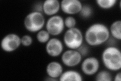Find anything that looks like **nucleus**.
I'll return each mask as SVG.
<instances>
[{
    "mask_svg": "<svg viewBox=\"0 0 121 81\" xmlns=\"http://www.w3.org/2000/svg\"><path fill=\"white\" fill-rule=\"evenodd\" d=\"M45 71L48 76L59 80L64 71L63 65L58 61H51L47 65Z\"/></svg>",
    "mask_w": 121,
    "mask_h": 81,
    "instance_id": "f8f14e48",
    "label": "nucleus"
},
{
    "mask_svg": "<svg viewBox=\"0 0 121 81\" xmlns=\"http://www.w3.org/2000/svg\"><path fill=\"white\" fill-rule=\"evenodd\" d=\"M109 32L110 36L115 40H121V20H117L112 22L109 26Z\"/></svg>",
    "mask_w": 121,
    "mask_h": 81,
    "instance_id": "4468645a",
    "label": "nucleus"
},
{
    "mask_svg": "<svg viewBox=\"0 0 121 81\" xmlns=\"http://www.w3.org/2000/svg\"><path fill=\"white\" fill-rule=\"evenodd\" d=\"M60 3L62 12L71 16L79 14L83 6V4L79 0H62Z\"/></svg>",
    "mask_w": 121,
    "mask_h": 81,
    "instance_id": "9d476101",
    "label": "nucleus"
},
{
    "mask_svg": "<svg viewBox=\"0 0 121 81\" xmlns=\"http://www.w3.org/2000/svg\"><path fill=\"white\" fill-rule=\"evenodd\" d=\"M45 19L43 13L32 11L24 18L23 24L27 31L36 33L43 29L45 24Z\"/></svg>",
    "mask_w": 121,
    "mask_h": 81,
    "instance_id": "7ed1b4c3",
    "label": "nucleus"
},
{
    "mask_svg": "<svg viewBox=\"0 0 121 81\" xmlns=\"http://www.w3.org/2000/svg\"><path fill=\"white\" fill-rule=\"evenodd\" d=\"M77 50V51L80 53V54L82 55L83 57L87 56L89 52V46L87 44L85 43H83L80 47Z\"/></svg>",
    "mask_w": 121,
    "mask_h": 81,
    "instance_id": "412c9836",
    "label": "nucleus"
},
{
    "mask_svg": "<svg viewBox=\"0 0 121 81\" xmlns=\"http://www.w3.org/2000/svg\"><path fill=\"white\" fill-rule=\"evenodd\" d=\"M44 80L45 81H59L57 79H54V78H51V77H49V76H48L46 78H45L44 79Z\"/></svg>",
    "mask_w": 121,
    "mask_h": 81,
    "instance_id": "b1692460",
    "label": "nucleus"
},
{
    "mask_svg": "<svg viewBox=\"0 0 121 81\" xmlns=\"http://www.w3.org/2000/svg\"><path fill=\"white\" fill-rule=\"evenodd\" d=\"M93 10L92 7L88 4H83L82 9L79 14L80 17L83 18L87 19L90 18L92 16Z\"/></svg>",
    "mask_w": 121,
    "mask_h": 81,
    "instance_id": "a211bd4d",
    "label": "nucleus"
},
{
    "mask_svg": "<svg viewBox=\"0 0 121 81\" xmlns=\"http://www.w3.org/2000/svg\"><path fill=\"white\" fill-rule=\"evenodd\" d=\"M95 75V80L97 81H112L113 80L110 71L107 69L98 71Z\"/></svg>",
    "mask_w": 121,
    "mask_h": 81,
    "instance_id": "2eb2a0df",
    "label": "nucleus"
},
{
    "mask_svg": "<svg viewBox=\"0 0 121 81\" xmlns=\"http://www.w3.org/2000/svg\"><path fill=\"white\" fill-rule=\"evenodd\" d=\"M83 80V76L80 72L72 69L64 71L59 79V81H82Z\"/></svg>",
    "mask_w": 121,
    "mask_h": 81,
    "instance_id": "ddd939ff",
    "label": "nucleus"
},
{
    "mask_svg": "<svg viewBox=\"0 0 121 81\" xmlns=\"http://www.w3.org/2000/svg\"><path fill=\"white\" fill-rule=\"evenodd\" d=\"M102 63L110 71L117 72L121 69V52L116 46L111 45L106 47L101 53Z\"/></svg>",
    "mask_w": 121,
    "mask_h": 81,
    "instance_id": "f03ea898",
    "label": "nucleus"
},
{
    "mask_svg": "<svg viewBox=\"0 0 121 81\" xmlns=\"http://www.w3.org/2000/svg\"><path fill=\"white\" fill-rule=\"evenodd\" d=\"M83 57L77 50L68 49L64 51L60 59L62 63L68 67H74L80 64Z\"/></svg>",
    "mask_w": 121,
    "mask_h": 81,
    "instance_id": "0eeeda50",
    "label": "nucleus"
},
{
    "mask_svg": "<svg viewBox=\"0 0 121 81\" xmlns=\"http://www.w3.org/2000/svg\"><path fill=\"white\" fill-rule=\"evenodd\" d=\"M51 34L46 29H43L36 33V38L39 43L46 44L51 38Z\"/></svg>",
    "mask_w": 121,
    "mask_h": 81,
    "instance_id": "f3484780",
    "label": "nucleus"
},
{
    "mask_svg": "<svg viewBox=\"0 0 121 81\" xmlns=\"http://www.w3.org/2000/svg\"><path fill=\"white\" fill-rule=\"evenodd\" d=\"M60 10V3L59 0H45L43 2V14L51 17L57 15Z\"/></svg>",
    "mask_w": 121,
    "mask_h": 81,
    "instance_id": "9b49d317",
    "label": "nucleus"
},
{
    "mask_svg": "<svg viewBox=\"0 0 121 81\" xmlns=\"http://www.w3.org/2000/svg\"><path fill=\"white\" fill-rule=\"evenodd\" d=\"M65 28L64 18L58 14L49 17L45 22V29L51 36L56 37L60 35L63 33Z\"/></svg>",
    "mask_w": 121,
    "mask_h": 81,
    "instance_id": "39448f33",
    "label": "nucleus"
},
{
    "mask_svg": "<svg viewBox=\"0 0 121 81\" xmlns=\"http://www.w3.org/2000/svg\"><path fill=\"white\" fill-rule=\"evenodd\" d=\"M84 34L77 27L67 29L63 36L64 44L70 49L77 50L84 43Z\"/></svg>",
    "mask_w": 121,
    "mask_h": 81,
    "instance_id": "20e7f679",
    "label": "nucleus"
},
{
    "mask_svg": "<svg viewBox=\"0 0 121 81\" xmlns=\"http://www.w3.org/2000/svg\"><path fill=\"white\" fill-rule=\"evenodd\" d=\"M108 27L105 24L96 22L86 29L84 34L86 44L91 47H97L107 42L110 38Z\"/></svg>",
    "mask_w": 121,
    "mask_h": 81,
    "instance_id": "f257e3e1",
    "label": "nucleus"
},
{
    "mask_svg": "<svg viewBox=\"0 0 121 81\" xmlns=\"http://www.w3.org/2000/svg\"><path fill=\"white\" fill-rule=\"evenodd\" d=\"M113 80L114 81H121V71H117L116 74L113 77Z\"/></svg>",
    "mask_w": 121,
    "mask_h": 81,
    "instance_id": "5701e85b",
    "label": "nucleus"
},
{
    "mask_svg": "<svg viewBox=\"0 0 121 81\" xmlns=\"http://www.w3.org/2000/svg\"><path fill=\"white\" fill-rule=\"evenodd\" d=\"M96 5L100 9L109 10L115 7L117 3V0H96Z\"/></svg>",
    "mask_w": 121,
    "mask_h": 81,
    "instance_id": "dca6fc26",
    "label": "nucleus"
},
{
    "mask_svg": "<svg viewBox=\"0 0 121 81\" xmlns=\"http://www.w3.org/2000/svg\"><path fill=\"white\" fill-rule=\"evenodd\" d=\"M64 24H65V28L68 29H72L76 27L77 20L76 18L71 15H68L65 19H64Z\"/></svg>",
    "mask_w": 121,
    "mask_h": 81,
    "instance_id": "6ab92c4d",
    "label": "nucleus"
},
{
    "mask_svg": "<svg viewBox=\"0 0 121 81\" xmlns=\"http://www.w3.org/2000/svg\"><path fill=\"white\" fill-rule=\"evenodd\" d=\"M33 42V38L29 34H24L21 37V45L24 47H28L31 46Z\"/></svg>",
    "mask_w": 121,
    "mask_h": 81,
    "instance_id": "aec40b11",
    "label": "nucleus"
},
{
    "mask_svg": "<svg viewBox=\"0 0 121 81\" xmlns=\"http://www.w3.org/2000/svg\"><path fill=\"white\" fill-rule=\"evenodd\" d=\"M45 50L48 56L58 57L61 55L64 52V43L57 38H51L45 44Z\"/></svg>",
    "mask_w": 121,
    "mask_h": 81,
    "instance_id": "1a4fd4ad",
    "label": "nucleus"
},
{
    "mask_svg": "<svg viewBox=\"0 0 121 81\" xmlns=\"http://www.w3.org/2000/svg\"><path fill=\"white\" fill-rule=\"evenodd\" d=\"M43 2H36L35 4L33 5L32 11L43 13Z\"/></svg>",
    "mask_w": 121,
    "mask_h": 81,
    "instance_id": "4be33fe9",
    "label": "nucleus"
},
{
    "mask_svg": "<svg viewBox=\"0 0 121 81\" xmlns=\"http://www.w3.org/2000/svg\"><path fill=\"white\" fill-rule=\"evenodd\" d=\"M21 45V37L14 33L7 34L2 38L0 43L1 49L6 53L15 51Z\"/></svg>",
    "mask_w": 121,
    "mask_h": 81,
    "instance_id": "423d86ee",
    "label": "nucleus"
},
{
    "mask_svg": "<svg viewBox=\"0 0 121 81\" xmlns=\"http://www.w3.org/2000/svg\"><path fill=\"white\" fill-rule=\"evenodd\" d=\"M99 60L94 56L87 57L81 62V71L86 76L95 75L99 71Z\"/></svg>",
    "mask_w": 121,
    "mask_h": 81,
    "instance_id": "6e6552de",
    "label": "nucleus"
}]
</instances>
